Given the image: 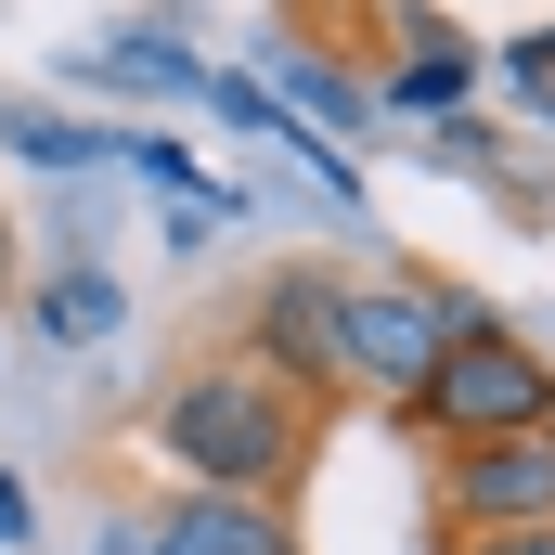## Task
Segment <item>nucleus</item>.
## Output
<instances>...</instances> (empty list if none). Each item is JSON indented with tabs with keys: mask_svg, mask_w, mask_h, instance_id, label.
Wrapping results in <instances>:
<instances>
[{
	"mask_svg": "<svg viewBox=\"0 0 555 555\" xmlns=\"http://www.w3.org/2000/svg\"><path fill=\"white\" fill-rule=\"evenodd\" d=\"M323 426H336V414H310L297 388H272L233 336L181 349V362L142 388L155 465H168L181 491H220V504H297L310 465H323Z\"/></svg>",
	"mask_w": 555,
	"mask_h": 555,
	"instance_id": "f257e3e1",
	"label": "nucleus"
},
{
	"mask_svg": "<svg viewBox=\"0 0 555 555\" xmlns=\"http://www.w3.org/2000/svg\"><path fill=\"white\" fill-rule=\"evenodd\" d=\"M401 426L426 452H452V439H530V426H555V349H530L504 310H465Z\"/></svg>",
	"mask_w": 555,
	"mask_h": 555,
	"instance_id": "f03ea898",
	"label": "nucleus"
},
{
	"mask_svg": "<svg viewBox=\"0 0 555 555\" xmlns=\"http://www.w3.org/2000/svg\"><path fill=\"white\" fill-rule=\"evenodd\" d=\"M336 323H349V272L336 259H272V272L233 297V349L272 375V388H297L310 414H349V362H336Z\"/></svg>",
	"mask_w": 555,
	"mask_h": 555,
	"instance_id": "7ed1b4c3",
	"label": "nucleus"
},
{
	"mask_svg": "<svg viewBox=\"0 0 555 555\" xmlns=\"http://www.w3.org/2000/svg\"><path fill=\"white\" fill-rule=\"evenodd\" d=\"M478 297H452L439 272H349V323H336V362H349V401L375 414H414V388L439 375L452 323Z\"/></svg>",
	"mask_w": 555,
	"mask_h": 555,
	"instance_id": "20e7f679",
	"label": "nucleus"
},
{
	"mask_svg": "<svg viewBox=\"0 0 555 555\" xmlns=\"http://www.w3.org/2000/svg\"><path fill=\"white\" fill-rule=\"evenodd\" d=\"M426 504H439V543L555 530V426H530V439H452L426 465Z\"/></svg>",
	"mask_w": 555,
	"mask_h": 555,
	"instance_id": "39448f33",
	"label": "nucleus"
},
{
	"mask_svg": "<svg viewBox=\"0 0 555 555\" xmlns=\"http://www.w3.org/2000/svg\"><path fill=\"white\" fill-rule=\"evenodd\" d=\"M117 555H297V504H220V491H168L142 504Z\"/></svg>",
	"mask_w": 555,
	"mask_h": 555,
	"instance_id": "423d86ee",
	"label": "nucleus"
},
{
	"mask_svg": "<svg viewBox=\"0 0 555 555\" xmlns=\"http://www.w3.org/2000/svg\"><path fill=\"white\" fill-rule=\"evenodd\" d=\"M117 310H130V297H117V272H91V259H65V272L39 284V336H52V349H104Z\"/></svg>",
	"mask_w": 555,
	"mask_h": 555,
	"instance_id": "0eeeda50",
	"label": "nucleus"
},
{
	"mask_svg": "<svg viewBox=\"0 0 555 555\" xmlns=\"http://www.w3.org/2000/svg\"><path fill=\"white\" fill-rule=\"evenodd\" d=\"M272 65H284V91H297L310 117H336V130H362V117H375V91H362L336 52H310V39H272Z\"/></svg>",
	"mask_w": 555,
	"mask_h": 555,
	"instance_id": "6e6552de",
	"label": "nucleus"
},
{
	"mask_svg": "<svg viewBox=\"0 0 555 555\" xmlns=\"http://www.w3.org/2000/svg\"><path fill=\"white\" fill-rule=\"evenodd\" d=\"M439 555H555V530H478V543H439Z\"/></svg>",
	"mask_w": 555,
	"mask_h": 555,
	"instance_id": "1a4fd4ad",
	"label": "nucleus"
},
{
	"mask_svg": "<svg viewBox=\"0 0 555 555\" xmlns=\"http://www.w3.org/2000/svg\"><path fill=\"white\" fill-rule=\"evenodd\" d=\"M0 543H26V491L13 478H0Z\"/></svg>",
	"mask_w": 555,
	"mask_h": 555,
	"instance_id": "9d476101",
	"label": "nucleus"
},
{
	"mask_svg": "<svg viewBox=\"0 0 555 555\" xmlns=\"http://www.w3.org/2000/svg\"><path fill=\"white\" fill-rule=\"evenodd\" d=\"M13 284H26V259H13V220H0V310H13Z\"/></svg>",
	"mask_w": 555,
	"mask_h": 555,
	"instance_id": "9b49d317",
	"label": "nucleus"
}]
</instances>
